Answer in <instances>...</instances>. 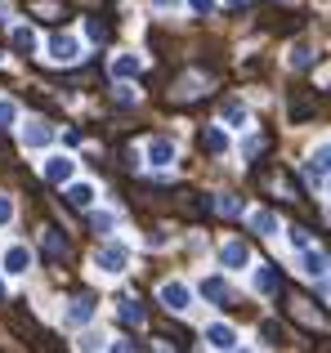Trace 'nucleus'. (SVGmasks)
I'll use <instances>...</instances> for the list:
<instances>
[{"mask_svg": "<svg viewBox=\"0 0 331 353\" xmlns=\"http://www.w3.org/2000/svg\"><path fill=\"white\" fill-rule=\"evenodd\" d=\"M117 322L139 331V327H143V304H139V300H121V304H117Z\"/></svg>", "mask_w": 331, "mask_h": 353, "instance_id": "6", "label": "nucleus"}, {"mask_svg": "<svg viewBox=\"0 0 331 353\" xmlns=\"http://www.w3.org/2000/svg\"><path fill=\"white\" fill-rule=\"evenodd\" d=\"M291 241H296L300 250H305V246H314V237H309V228H291Z\"/></svg>", "mask_w": 331, "mask_h": 353, "instance_id": "26", "label": "nucleus"}, {"mask_svg": "<svg viewBox=\"0 0 331 353\" xmlns=\"http://www.w3.org/2000/svg\"><path fill=\"white\" fill-rule=\"evenodd\" d=\"M201 148H206V152H224V148H228V139H224V130H219V125H206V134H201Z\"/></svg>", "mask_w": 331, "mask_h": 353, "instance_id": "18", "label": "nucleus"}, {"mask_svg": "<svg viewBox=\"0 0 331 353\" xmlns=\"http://www.w3.org/2000/svg\"><path fill=\"white\" fill-rule=\"evenodd\" d=\"M9 121H14V103H0V130H5Z\"/></svg>", "mask_w": 331, "mask_h": 353, "instance_id": "28", "label": "nucleus"}, {"mask_svg": "<svg viewBox=\"0 0 331 353\" xmlns=\"http://www.w3.org/2000/svg\"><path fill=\"white\" fill-rule=\"evenodd\" d=\"M305 179H309V183H318V188L327 183V143H323V148H318V152L305 161Z\"/></svg>", "mask_w": 331, "mask_h": 353, "instance_id": "3", "label": "nucleus"}, {"mask_svg": "<svg viewBox=\"0 0 331 353\" xmlns=\"http://www.w3.org/2000/svg\"><path fill=\"white\" fill-rule=\"evenodd\" d=\"M161 304H166V309H174V313L188 309V286H183V282H166L161 286Z\"/></svg>", "mask_w": 331, "mask_h": 353, "instance_id": "5", "label": "nucleus"}, {"mask_svg": "<svg viewBox=\"0 0 331 353\" xmlns=\"http://www.w3.org/2000/svg\"><path fill=\"white\" fill-rule=\"evenodd\" d=\"M224 121L228 125H246V108L242 103H224Z\"/></svg>", "mask_w": 331, "mask_h": 353, "instance_id": "23", "label": "nucleus"}, {"mask_svg": "<svg viewBox=\"0 0 331 353\" xmlns=\"http://www.w3.org/2000/svg\"><path fill=\"white\" fill-rule=\"evenodd\" d=\"M192 9H197V14H210V9H215V0H188Z\"/></svg>", "mask_w": 331, "mask_h": 353, "instance_id": "29", "label": "nucleus"}, {"mask_svg": "<svg viewBox=\"0 0 331 353\" xmlns=\"http://www.w3.org/2000/svg\"><path fill=\"white\" fill-rule=\"evenodd\" d=\"M251 228H255V233H273V228H278V215H273V210H255Z\"/></svg>", "mask_w": 331, "mask_h": 353, "instance_id": "20", "label": "nucleus"}, {"mask_svg": "<svg viewBox=\"0 0 331 353\" xmlns=\"http://www.w3.org/2000/svg\"><path fill=\"white\" fill-rule=\"evenodd\" d=\"M0 300H5V286H0Z\"/></svg>", "mask_w": 331, "mask_h": 353, "instance_id": "33", "label": "nucleus"}, {"mask_svg": "<svg viewBox=\"0 0 331 353\" xmlns=\"http://www.w3.org/2000/svg\"><path fill=\"white\" fill-rule=\"evenodd\" d=\"M23 143L27 148H45V143H54V130L41 125V121H32V125H23Z\"/></svg>", "mask_w": 331, "mask_h": 353, "instance_id": "9", "label": "nucleus"}, {"mask_svg": "<svg viewBox=\"0 0 331 353\" xmlns=\"http://www.w3.org/2000/svg\"><path fill=\"white\" fill-rule=\"evenodd\" d=\"M68 201H72V206H90V201H94V188H90V183H72Z\"/></svg>", "mask_w": 331, "mask_h": 353, "instance_id": "19", "label": "nucleus"}, {"mask_svg": "<svg viewBox=\"0 0 331 353\" xmlns=\"http://www.w3.org/2000/svg\"><path fill=\"white\" fill-rule=\"evenodd\" d=\"M215 210H219V215H228V219H237V215H242V201H237V197H219Z\"/></svg>", "mask_w": 331, "mask_h": 353, "instance_id": "22", "label": "nucleus"}, {"mask_svg": "<svg viewBox=\"0 0 331 353\" xmlns=\"http://www.w3.org/2000/svg\"><path fill=\"white\" fill-rule=\"evenodd\" d=\"M305 273H309V277H323V273H327V250L305 246Z\"/></svg>", "mask_w": 331, "mask_h": 353, "instance_id": "17", "label": "nucleus"}, {"mask_svg": "<svg viewBox=\"0 0 331 353\" xmlns=\"http://www.w3.org/2000/svg\"><path fill=\"white\" fill-rule=\"evenodd\" d=\"M291 63H296V68H309V63H314V45H296Z\"/></svg>", "mask_w": 331, "mask_h": 353, "instance_id": "24", "label": "nucleus"}, {"mask_svg": "<svg viewBox=\"0 0 331 353\" xmlns=\"http://www.w3.org/2000/svg\"><path fill=\"white\" fill-rule=\"evenodd\" d=\"M139 68H143V63L134 59V54H117V59H112V77H117V81H130V77H139Z\"/></svg>", "mask_w": 331, "mask_h": 353, "instance_id": "11", "label": "nucleus"}, {"mask_svg": "<svg viewBox=\"0 0 331 353\" xmlns=\"http://www.w3.org/2000/svg\"><path fill=\"white\" fill-rule=\"evenodd\" d=\"M50 59H54V63H77V59H81V45H77V36H68V32H54V36H50Z\"/></svg>", "mask_w": 331, "mask_h": 353, "instance_id": "2", "label": "nucleus"}, {"mask_svg": "<svg viewBox=\"0 0 331 353\" xmlns=\"http://www.w3.org/2000/svg\"><path fill=\"white\" fill-rule=\"evenodd\" d=\"M94 264L103 268V273H126V264H130V250H126L121 241H108V246H99Z\"/></svg>", "mask_w": 331, "mask_h": 353, "instance_id": "1", "label": "nucleus"}, {"mask_svg": "<svg viewBox=\"0 0 331 353\" xmlns=\"http://www.w3.org/2000/svg\"><path fill=\"white\" fill-rule=\"evenodd\" d=\"M255 286H260L264 295H278L282 291V273L278 268H260V273H255Z\"/></svg>", "mask_w": 331, "mask_h": 353, "instance_id": "15", "label": "nucleus"}, {"mask_svg": "<svg viewBox=\"0 0 331 353\" xmlns=\"http://www.w3.org/2000/svg\"><path fill=\"white\" fill-rule=\"evenodd\" d=\"M72 165H77V161H68V157H50V161H45V179H50V183H68Z\"/></svg>", "mask_w": 331, "mask_h": 353, "instance_id": "8", "label": "nucleus"}, {"mask_svg": "<svg viewBox=\"0 0 331 353\" xmlns=\"http://www.w3.org/2000/svg\"><path fill=\"white\" fill-rule=\"evenodd\" d=\"M206 340H210L215 349H233V345H237L233 327H224V322H215V327H206Z\"/></svg>", "mask_w": 331, "mask_h": 353, "instance_id": "13", "label": "nucleus"}, {"mask_svg": "<svg viewBox=\"0 0 331 353\" xmlns=\"http://www.w3.org/2000/svg\"><path fill=\"white\" fill-rule=\"evenodd\" d=\"M201 295H206V300H215L219 309H228V300H233V291H228L224 277H206V282H201Z\"/></svg>", "mask_w": 331, "mask_h": 353, "instance_id": "4", "label": "nucleus"}, {"mask_svg": "<svg viewBox=\"0 0 331 353\" xmlns=\"http://www.w3.org/2000/svg\"><path fill=\"white\" fill-rule=\"evenodd\" d=\"M148 161L166 170V165L174 161V143H170V139H152V143H148Z\"/></svg>", "mask_w": 331, "mask_h": 353, "instance_id": "10", "label": "nucleus"}, {"mask_svg": "<svg viewBox=\"0 0 331 353\" xmlns=\"http://www.w3.org/2000/svg\"><path fill=\"white\" fill-rule=\"evenodd\" d=\"M219 259H224V268H242L251 255H246V246H242V241H228V246L219 250Z\"/></svg>", "mask_w": 331, "mask_h": 353, "instance_id": "16", "label": "nucleus"}, {"mask_svg": "<svg viewBox=\"0 0 331 353\" xmlns=\"http://www.w3.org/2000/svg\"><path fill=\"white\" fill-rule=\"evenodd\" d=\"M228 5H251V0H228Z\"/></svg>", "mask_w": 331, "mask_h": 353, "instance_id": "32", "label": "nucleus"}, {"mask_svg": "<svg viewBox=\"0 0 331 353\" xmlns=\"http://www.w3.org/2000/svg\"><path fill=\"white\" fill-rule=\"evenodd\" d=\"M152 5H157V9H174V0H152Z\"/></svg>", "mask_w": 331, "mask_h": 353, "instance_id": "31", "label": "nucleus"}, {"mask_svg": "<svg viewBox=\"0 0 331 353\" xmlns=\"http://www.w3.org/2000/svg\"><path fill=\"white\" fill-rule=\"evenodd\" d=\"M86 32H90V41H103V36H108V23H99V18H90V23H86Z\"/></svg>", "mask_w": 331, "mask_h": 353, "instance_id": "25", "label": "nucleus"}, {"mask_svg": "<svg viewBox=\"0 0 331 353\" xmlns=\"http://www.w3.org/2000/svg\"><path fill=\"white\" fill-rule=\"evenodd\" d=\"M41 246H45V259H63V255H68V241H63L59 228H45Z\"/></svg>", "mask_w": 331, "mask_h": 353, "instance_id": "12", "label": "nucleus"}, {"mask_svg": "<svg viewBox=\"0 0 331 353\" xmlns=\"http://www.w3.org/2000/svg\"><path fill=\"white\" fill-rule=\"evenodd\" d=\"M5 268H9V273H27V268H32V250H27V246H14L5 255Z\"/></svg>", "mask_w": 331, "mask_h": 353, "instance_id": "14", "label": "nucleus"}, {"mask_svg": "<svg viewBox=\"0 0 331 353\" xmlns=\"http://www.w3.org/2000/svg\"><path fill=\"white\" fill-rule=\"evenodd\" d=\"M9 219H14V206H9V201L0 197V224H9Z\"/></svg>", "mask_w": 331, "mask_h": 353, "instance_id": "30", "label": "nucleus"}, {"mask_svg": "<svg viewBox=\"0 0 331 353\" xmlns=\"http://www.w3.org/2000/svg\"><path fill=\"white\" fill-rule=\"evenodd\" d=\"M14 50L18 54H32L36 50V32H32V27H18V32H14Z\"/></svg>", "mask_w": 331, "mask_h": 353, "instance_id": "21", "label": "nucleus"}, {"mask_svg": "<svg viewBox=\"0 0 331 353\" xmlns=\"http://www.w3.org/2000/svg\"><path fill=\"white\" fill-rule=\"evenodd\" d=\"M90 318H94V300H90V295H77L72 309H68V322H72V327H86Z\"/></svg>", "mask_w": 331, "mask_h": 353, "instance_id": "7", "label": "nucleus"}, {"mask_svg": "<svg viewBox=\"0 0 331 353\" xmlns=\"http://www.w3.org/2000/svg\"><path fill=\"white\" fill-rule=\"evenodd\" d=\"M260 331H264V340H269V345H278V340H282V331H278V327H273V322H264V327H260Z\"/></svg>", "mask_w": 331, "mask_h": 353, "instance_id": "27", "label": "nucleus"}]
</instances>
